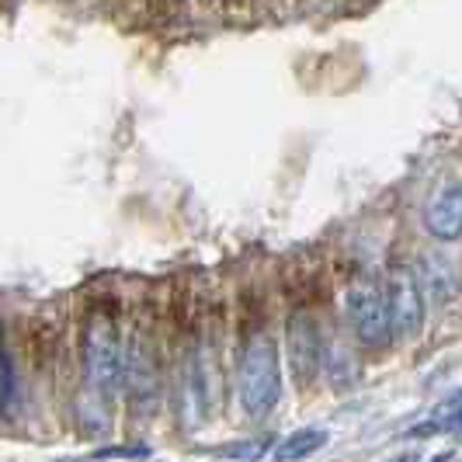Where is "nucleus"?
<instances>
[{"label":"nucleus","instance_id":"nucleus-4","mask_svg":"<svg viewBox=\"0 0 462 462\" xmlns=\"http://www.w3.org/2000/svg\"><path fill=\"white\" fill-rule=\"evenodd\" d=\"M386 302H390V317H393V330L396 337H407L414 341L417 334L424 330V313H428V292L420 285V275H417L414 264L407 261H393L390 272H386Z\"/></svg>","mask_w":462,"mask_h":462},{"label":"nucleus","instance_id":"nucleus-5","mask_svg":"<svg viewBox=\"0 0 462 462\" xmlns=\"http://www.w3.org/2000/svg\"><path fill=\"white\" fill-rule=\"evenodd\" d=\"M122 390L129 396L133 411L139 417H153L157 411V396H161V375H157V358L150 341L136 334L125 345V375H122Z\"/></svg>","mask_w":462,"mask_h":462},{"label":"nucleus","instance_id":"nucleus-3","mask_svg":"<svg viewBox=\"0 0 462 462\" xmlns=\"http://www.w3.org/2000/svg\"><path fill=\"white\" fill-rule=\"evenodd\" d=\"M345 313L351 330H355V337L365 347L383 351V347L393 345V317H390L386 289H379V282H372L365 275L355 278L345 292Z\"/></svg>","mask_w":462,"mask_h":462},{"label":"nucleus","instance_id":"nucleus-11","mask_svg":"<svg viewBox=\"0 0 462 462\" xmlns=\"http://www.w3.org/2000/svg\"><path fill=\"white\" fill-rule=\"evenodd\" d=\"M445 431H452V435H459V439H462V414L452 417V420L445 424Z\"/></svg>","mask_w":462,"mask_h":462},{"label":"nucleus","instance_id":"nucleus-7","mask_svg":"<svg viewBox=\"0 0 462 462\" xmlns=\"http://www.w3.org/2000/svg\"><path fill=\"white\" fill-rule=\"evenodd\" d=\"M420 223L441 244L462 240V178H445L439 188H431L420 208Z\"/></svg>","mask_w":462,"mask_h":462},{"label":"nucleus","instance_id":"nucleus-9","mask_svg":"<svg viewBox=\"0 0 462 462\" xmlns=\"http://www.w3.org/2000/svg\"><path fill=\"white\" fill-rule=\"evenodd\" d=\"M14 400H18V372H14L11 355L0 347V407H4V411H11V407H14Z\"/></svg>","mask_w":462,"mask_h":462},{"label":"nucleus","instance_id":"nucleus-1","mask_svg":"<svg viewBox=\"0 0 462 462\" xmlns=\"http://www.w3.org/2000/svg\"><path fill=\"white\" fill-rule=\"evenodd\" d=\"M236 400L247 417H268L282 400V355L268 330H254L240 347Z\"/></svg>","mask_w":462,"mask_h":462},{"label":"nucleus","instance_id":"nucleus-10","mask_svg":"<svg viewBox=\"0 0 462 462\" xmlns=\"http://www.w3.org/2000/svg\"><path fill=\"white\" fill-rule=\"evenodd\" d=\"M94 456H97V459H146L150 448H146V445H133V448H129V445H112V448H97Z\"/></svg>","mask_w":462,"mask_h":462},{"label":"nucleus","instance_id":"nucleus-2","mask_svg":"<svg viewBox=\"0 0 462 462\" xmlns=\"http://www.w3.org/2000/svg\"><path fill=\"white\" fill-rule=\"evenodd\" d=\"M80 362H84V383H88V390L101 393L105 400H116L122 393L125 345L118 337L116 320L105 310H94L91 317H88V324H84Z\"/></svg>","mask_w":462,"mask_h":462},{"label":"nucleus","instance_id":"nucleus-6","mask_svg":"<svg viewBox=\"0 0 462 462\" xmlns=\"http://www.w3.org/2000/svg\"><path fill=\"white\" fill-rule=\"evenodd\" d=\"M285 341H289V369L296 375L300 386H310L320 369H324V337H320V327L310 313H292L289 317V330H285Z\"/></svg>","mask_w":462,"mask_h":462},{"label":"nucleus","instance_id":"nucleus-8","mask_svg":"<svg viewBox=\"0 0 462 462\" xmlns=\"http://www.w3.org/2000/svg\"><path fill=\"white\" fill-rule=\"evenodd\" d=\"M327 435L324 428H300V431H292L289 439H282L272 448V459H306V456H313L317 448H324L327 445Z\"/></svg>","mask_w":462,"mask_h":462}]
</instances>
